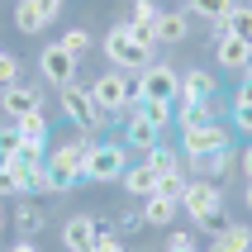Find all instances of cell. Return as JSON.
Here are the masks:
<instances>
[{"mask_svg": "<svg viewBox=\"0 0 252 252\" xmlns=\"http://www.w3.org/2000/svg\"><path fill=\"white\" fill-rule=\"evenodd\" d=\"M210 95H219V81H214V71H205V67L181 71V95H176V100H210Z\"/></svg>", "mask_w": 252, "mask_h": 252, "instance_id": "2e32d148", "label": "cell"}, {"mask_svg": "<svg viewBox=\"0 0 252 252\" xmlns=\"http://www.w3.org/2000/svg\"><path fill=\"white\" fill-rule=\"evenodd\" d=\"M57 48H62V53H71V57H81L86 48H91V33H86V29H67V33L57 38Z\"/></svg>", "mask_w": 252, "mask_h": 252, "instance_id": "f546056e", "label": "cell"}, {"mask_svg": "<svg viewBox=\"0 0 252 252\" xmlns=\"http://www.w3.org/2000/svg\"><path fill=\"white\" fill-rule=\"evenodd\" d=\"M19 162H24V167H43V162H48V138H19Z\"/></svg>", "mask_w": 252, "mask_h": 252, "instance_id": "4316f807", "label": "cell"}, {"mask_svg": "<svg viewBox=\"0 0 252 252\" xmlns=\"http://www.w3.org/2000/svg\"><path fill=\"white\" fill-rule=\"evenodd\" d=\"M233 128H243L252 138V105H233Z\"/></svg>", "mask_w": 252, "mask_h": 252, "instance_id": "836d02e7", "label": "cell"}, {"mask_svg": "<svg viewBox=\"0 0 252 252\" xmlns=\"http://www.w3.org/2000/svg\"><path fill=\"white\" fill-rule=\"evenodd\" d=\"M0 53H5V48H0Z\"/></svg>", "mask_w": 252, "mask_h": 252, "instance_id": "f6af8a7d", "label": "cell"}, {"mask_svg": "<svg viewBox=\"0 0 252 252\" xmlns=\"http://www.w3.org/2000/svg\"><path fill=\"white\" fill-rule=\"evenodd\" d=\"M124 29L143 43V48H148V53H157V48H162V43H157V19H138V14H128Z\"/></svg>", "mask_w": 252, "mask_h": 252, "instance_id": "d4e9b609", "label": "cell"}, {"mask_svg": "<svg viewBox=\"0 0 252 252\" xmlns=\"http://www.w3.org/2000/svg\"><path fill=\"white\" fill-rule=\"evenodd\" d=\"M195 167H200V176H205V181H214V186H219V181H224V176H228V171L238 167V153H233V148H219V153L200 157Z\"/></svg>", "mask_w": 252, "mask_h": 252, "instance_id": "d6986e66", "label": "cell"}, {"mask_svg": "<svg viewBox=\"0 0 252 252\" xmlns=\"http://www.w3.org/2000/svg\"><path fill=\"white\" fill-rule=\"evenodd\" d=\"M214 62H219L224 71H243V76H248V67H252V43H243L238 33L214 38Z\"/></svg>", "mask_w": 252, "mask_h": 252, "instance_id": "8fae6325", "label": "cell"}, {"mask_svg": "<svg viewBox=\"0 0 252 252\" xmlns=\"http://www.w3.org/2000/svg\"><path fill=\"white\" fill-rule=\"evenodd\" d=\"M105 57H110V67L114 71H143L148 67V48H143L138 38H133V33H128L124 24H114L110 33H105Z\"/></svg>", "mask_w": 252, "mask_h": 252, "instance_id": "5b68a950", "label": "cell"}, {"mask_svg": "<svg viewBox=\"0 0 252 252\" xmlns=\"http://www.w3.org/2000/svg\"><path fill=\"white\" fill-rule=\"evenodd\" d=\"M181 210L190 214L195 228H224V190L214 181H205V176H195L181 190Z\"/></svg>", "mask_w": 252, "mask_h": 252, "instance_id": "7a4b0ae2", "label": "cell"}, {"mask_svg": "<svg viewBox=\"0 0 252 252\" xmlns=\"http://www.w3.org/2000/svg\"><path fill=\"white\" fill-rule=\"evenodd\" d=\"M95 138L91 133H76L71 143H57L48 153V171H53V190H71V186L86 181V157H91Z\"/></svg>", "mask_w": 252, "mask_h": 252, "instance_id": "6da1fadb", "label": "cell"}, {"mask_svg": "<svg viewBox=\"0 0 252 252\" xmlns=\"http://www.w3.org/2000/svg\"><path fill=\"white\" fill-rule=\"evenodd\" d=\"M190 252H200V248H190Z\"/></svg>", "mask_w": 252, "mask_h": 252, "instance_id": "ee69618b", "label": "cell"}, {"mask_svg": "<svg viewBox=\"0 0 252 252\" xmlns=\"http://www.w3.org/2000/svg\"><path fill=\"white\" fill-rule=\"evenodd\" d=\"M190 248H195V233H186V228H181V233H171V248L167 252H190Z\"/></svg>", "mask_w": 252, "mask_h": 252, "instance_id": "d590c367", "label": "cell"}, {"mask_svg": "<svg viewBox=\"0 0 252 252\" xmlns=\"http://www.w3.org/2000/svg\"><path fill=\"white\" fill-rule=\"evenodd\" d=\"M143 224L148 228H167L171 219H176V214H181V200H171V195H162V190H157V195H148L143 200Z\"/></svg>", "mask_w": 252, "mask_h": 252, "instance_id": "9a60e30c", "label": "cell"}, {"mask_svg": "<svg viewBox=\"0 0 252 252\" xmlns=\"http://www.w3.org/2000/svg\"><path fill=\"white\" fill-rule=\"evenodd\" d=\"M91 252H128V248L119 243V233H110L105 224H95V243H91Z\"/></svg>", "mask_w": 252, "mask_h": 252, "instance_id": "4dcf8cb0", "label": "cell"}, {"mask_svg": "<svg viewBox=\"0 0 252 252\" xmlns=\"http://www.w3.org/2000/svg\"><path fill=\"white\" fill-rule=\"evenodd\" d=\"M157 143H162V133H157L153 124H148V119H138V114H133V119H128V148H138L143 157L153 153Z\"/></svg>", "mask_w": 252, "mask_h": 252, "instance_id": "cb8c5ba5", "label": "cell"}, {"mask_svg": "<svg viewBox=\"0 0 252 252\" xmlns=\"http://www.w3.org/2000/svg\"><path fill=\"white\" fill-rule=\"evenodd\" d=\"M210 252H252V228L248 224H224L214 233Z\"/></svg>", "mask_w": 252, "mask_h": 252, "instance_id": "ac0fdd59", "label": "cell"}, {"mask_svg": "<svg viewBox=\"0 0 252 252\" xmlns=\"http://www.w3.org/2000/svg\"><path fill=\"white\" fill-rule=\"evenodd\" d=\"M124 171H128L124 143H95L91 148V157H86V181L110 186V181H124Z\"/></svg>", "mask_w": 252, "mask_h": 252, "instance_id": "8992f818", "label": "cell"}, {"mask_svg": "<svg viewBox=\"0 0 252 252\" xmlns=\"http://www.w3.org/2000/svg\"><path fill=\"white\" fill-rule=\"evenodd\" d=\"M62 114H67V119L81 128V133H91V138L105 128V114L95 110V100H91V86H76V81L62 86Z\"/></svg>", "mask_w": 252, "mask_h": 252, "instance_id": "52a82bcc", "label": "cell"}, {"mask_svg": "<svg viewBox=\"0 0 252 252\" xmlns=\"http://www.w3.org/2000/svg\"><path fill=\"white\" fill-rule=\"evenodd\" d=\"M233 105H252V76H243V86L233 91Z\"/></svg>", "mask_w": 252, "mask_h": 252, "instance_id": "8d00e7d4", "label": "cell"}, {"mask_svg": "<svg viewBox=\"0 0 252 252\" xmlns=\"http://www.w3.org/2000/svg\"><path fill=\"white\" fill-rule=\"evenodd\" d=\"M14 128H19V138H48V119H43V110L14 119Z\"/></svg>", "mask_w": 252, "mask_h": 252, "instance_id": "83f0119b", "label": "cell"}, {"mask_svg": "<svg viewBox=\"0 0 252 252\" xmlns=\"http://www.w3.org/2000/svg\"><path fill=\"white\" fill-rule=\"evenodd\" d=\"M91 243H95V219L91 214H71L62 224V248L67 252H91Z\"/></svg>", "mask_w": 252, "mask_h": 252, "instance_id": "7c38bea8", "label": "cell"}, {"mask_svg": "<svg viewBox=\"0 0 252 252\" xmlns=\"http://www.w3.org/2000/svg\"><path fill=\"white\" fill-rule=\"evenodd\" d=\"M219 148H233V128H228V124H219V119L181 128V157H186V162H200V157L219 153Z\"/></svg>", "mask_w": 252, "mask_h": 252, "instance_id": "277c9868", "label": "cell"}, {"mask_svg": "<svg viewBox=\"0 0 252 252\" xmlns=\"http://www.w3.org/2000/svg\"><path fill=\"white\" fill-rule=\"evenodd\" d=\"M14 153H19V128H0V157H14Z\"/></svg>", "mask_w": 252, "mask_h": 252, "instance_id": "d6a6232c", "label": "cell"}, {"mask_svg": "<svg viewBox=\"0 0 252 252\" xmlns=\"http://www.w3.org/2000/svg\"><path fill=\"white\" fill-rule=\"evenodd\" d=\"M76 62H81V57H71V53H62V48H43L38 53V76L48 86H57V91H62V86H71L76 81Z\"/></svg>", "mask_w": 252, "mask_h": 252, "instance_id": "9c48e42d", "label": "cell"}, {"mask_svg": "<svg viewBox=\"0 0 252 252\" xmlns=\"http://www.w3.org/2000/svg\"><path fill=\"white\" fill-rule=\"evenodd\" d=\"M157 181H162V176H157L148 162H138V167H128V171H124V190H128V195H138V200L157 195Z\"/></svg>", "mask_w": 252, "mask_h": 252, "instance_id": "44dd1931", "label": "cell"}, {"mask_svg": "<svg viewBox=\"0 0 252 252\" xmlns=\"http://www.w3.org/2000/svg\"><path fill=\"white\" fill-rule=\"evenodd\" d=\"M157 5H162V0H157Z\"/></svg>", "mask_w": 252, "mask_h": 252, "instance_id": "bcb514c9", "label": "cell"}, {"mask_svg": "<svg viewBox=\"0 0 252 252\" xmlns=\"http://www.w3.org/2000/svg\"><path fill=\"white\" fill-rule=\"evenodd\" d=\"M190 38V14L186 10H162L157 14V43H186Z\"/></svg>", "mask_w": 252, "mask_h": 252, "instance_id": "e0dca14e", "label": "cell"}, {"mask_svg": "<svg viewBox=\"0 0 252 252\" xmlns=\"http://www.w3.org/2000/svg\"><path fill=\"white\" fill-rule=\"evenodd\" d=\"M133 95L138 100H176L181 95V71L148 62V67L138 71V81H133Z\"/></svg>", "mask_w": 252, "mask_h": 252, "instance_id": "ba28073f", "label": "cell"}, {"mask_svg": "<svg viewBox=\"0 0 252 252\" xmlns=\"http://www.w3.org/2000/svg\"><path fill=\"white\" fill-rule=\"evenodd\" d=\"M248 76H252V67H248Z\"/></svg>", "mask_w": 252, "mask_h": 252, "instance_id": "7bdbcfd3", "label": "cell"}, {"mask_svg": "<svg viewBox=\"0 0 252 252\" xmlns=\"http://www.w3.org/2000/svg\"><path fill=\"white\" fill-rule=\"evenodd\" d=\"M133 114H138V119H148V124L162 133V128L176 124V100H138V95H133ZM133 114H128V119H133Z\"/></svg>", "mask_w": 252, "mask_h": 252, "instance_id": "5bb4252c", "label": "cell"}, {"mask_svg": "<svg viewBox=\"0 0 252 252\" xmlns=\"http://www.w3.org/2000/svg\"><path fill=\"white\" fill-rule=\"evenodd\" d=\"M0 228H5V210H0Z\"/></svg>", "mask_w": 252, "mask_h": 252, "instance_id": "b9f144b4", "label": "cell"}, {"mask_svg": "<svg viewBox=\"0 0 252 252\" xmlns=\"http://www.w3.org/2000/svg\"><path fill=\"white\" fill-rule=\"evenodd\" d=\"M19 200L29 195V167L19 162V157H0V200Z\"/></svg>", "mask_w": 252, "mask_h": 252, "instance_id": "4fadbf2b", "label": "cell"}, {"mask_svg": "<svg viewBox=\"0 0 252 252\" xmlns=\"http://www.w3.org/2000/svg\"><path fill=\"white\" fill-rule=\"evenodd\" d=\"M228 33H238L243 43H252V5H238L228 14Z\"/></svg>", "mask_w": 252, "mask_h": 252, "instance_id": "f1b7e54d", "label": "cell"}, {"mask_svg": "<svg viewBox=\"0 0 252 252\" xmlns=\"http://www.w3.org/2000/svg\"><path fill=\"white\" fill-rule=\"evenodd\" d=\"M19 81V57L14 53H0V91H10Z\"/></svg>", "mask_w": 252, "mask_h": 252, "instance_id": "1f68e13d", "label": "cell"}, {"mask_svg": "<svg viewBox=\"0 0 252 252\" xmlns=\"http://www.w3.org/2000/svg\"><path fill=\"white\" fill-rule=\"evenodd\" d=\"M143 162H148L157 176H167V171H181V153H171V148H162V143H157V148L143 157Z\"/></svg>", "mask_w": 252, "mask_h": 252, "instance_id": "484cf974", "label": "cell"}, {"mask_svg": "<svg viewBox=\"0 0 252 252\" xmlns=\"http://www.w3.org/2000/svg\"><path fill=\"white\" fill-rule=\"evenodd\" d=\"M91 100L105 119H128L133 114V86H128L124 71H100L91 81Z\"/></svg>", "mask_w": 252, "mask_h": 252, "instance_id": "3957f363", "label": "cell"}, {"mask_svg": "<svg viewBox=\"0 0 252 252\" xmlns=\"http://www.w3.org/2000/svg\"><path fill=\"white\" fill-rule=\"evenodd\" d=\"M248 5H252V0H248Z\"/></svg>", "mask_w": 252, "mask_h": 252, "instance_id": "7dc6e473", "label": "cell"}, {"mask_svg": "<svg viewBox=\"0 0 252 252\" xmlns=\"http://www.w3.org/2000/svg\"><path fill=\"white\" fill-rule=\"evenodd\" d=\"M43 5V14H48V19H57V14H62V0H38Z\"/></svg>", "mask_w": 252, "mask_h": 252, "instance_id": "f35d334b", "label": "cell"}, {"mask_svg": "<svg viewBox=\"0 0 252 252\" xmlns=\"http://www.w3.org/2000/svg\"><path fill=\"white\" fill-rule=\"evenodd\" d=\"M238 10V0H186V14L190 19H205V24H219Z\"/></svg>", "mask_w": 252, "mask_h": 252, "instance_id": "7402d4cb", "label": "cell"}, {"mask_svg": "<svg viewBox=\"0 0 252 252\" xmlns=\"http://www.w3.org/2000/svg\"><path fill=\"white\" fill-rule=\"evenodd\" d=\"M43 224H48V210H43L38 200H29V195L14 200V228H19V233H38Z\"/></svg>", "mask_w": 252, "mask_h": 252, "instance_id": "ffe728a7", "label": "cell"}, {"mask_svg": "<svg viewBox=\"0 0 252 252\" xmlns=\"http://www.w3.org/2000/svg\"><path fill=\"white\" fill-rule=\"evenodd\" d=\"M243 205H248V210H252V181H248V195H243Z\"/></svg>", "mask_w": 252, "mask_h": 252, "instance_id": "60d3db41", "label": "cell"}, {"mask_svg": "<svg viewBox=\"0 0 252 252\" xmlns=\"http://www.w3.org/2000/svg\"><path fill=\"white\" fill-rule=\"evenodd\" d=\"M10 252H38V248H33L29 238H19V243H10Z\"/></svg>", "mask_w": 252, "mask_h": 252, "instance_id": "ab89813d", "label": "cell"}, {"mask_svg": "<svg viewBox=\"0 0 252 252\" xmlns=\"http://www.w3.org/2000/svg\"><path fill=\"white\" fill-rule=\"evenodd\" d=\"M48 24H53V19L43 14L38 0H19V5H14V29H19V33H43Z\"/></svg>", "mask_w": 252, "mask_h": 252, "instance_id": "603a6c76", "label": "cell"}, {"mask_svg": "<svg viewBox=\"0 0 252 252\" xmlns=\"http://www.w3.org/2000/svg\"><path fill=\"white\" fill-rule=\"evenodd\" d=\"M128 14H138V19H157L162 5H157V0H133V10H128Z\"/></svg>", "mask_w": 252, "mask_h": 252, "instance_id": "e575fe53", "label": "cell"}, {"mask_svg": "<svg viewBox=\"0 0 252 252\" xmlns=\"http://www.w3.org/2000/svg\"><path fill=\"white\" fill-rule=\"evenodd\" d=\"M238 171H243V181H252V143L238 153Z\"/></svg>", "mask_w": 252, "mask_h": 252, "instance_id": "74e56055", "label": "cell"}, {"mask_svg": "<svg viewBox=\"0 0 252 252\" xmlns=\"http://www.w3.org/2000/svg\"><path fill=\"white\" fill-rule=\"evenodd\" d=\"M0 110L10 114V124H14V119H24V114L43 110V91H38V86H24V81H14L10 91H0Z\"/></svg>", "mask_w": 252, "mask_h": 252, "instance_id": "30bf717a", "label": "cell"}]
</instances>
